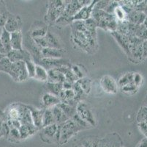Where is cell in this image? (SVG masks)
I'll return each mask as SVG.
<instances>
[{
	"mask_svg": "<svg viewBox=\"0 0 147 147\" xmlns=\"http://www.w3.org/2000/svg\"><path fill=\"white\" fill-rule=\"evenodd\" d=\"M92 1H84V0H73L68 1L65 8L62 14L57 20L54 25L59 27H65L67 24L73 22V17L83 7L89 5Z\"/></svg>",
	"mask_w": 147,
	"mask_h": 147,
	"instance_id": "cell-1",
	"label": "cell"
},
{
	"mask_svg": "<svg viewBox=\"0 0 147 147\" xmlns=\"http://www.w3.org/2000/svg\"><path fill=\"white\" fill-rule=\"evenodd\" d=\"M92 18L96 21L97 27L102 28L104 30L110 31L111 32L117 31L118 21L113 14L108 13L102 10L93 9Z\"/></svg>",
	"mask_w": 147,
	"mask_h": 147,
	"instance_id": "cell-2",
	"label": "cell"
},
{
	"mask_svg": "<svg viewBox=\"0 0 147 147\" xmlns=\"http://www.w3.org/2000/svg\"><path fill=\"white\" fill-rule=\"evenodd\" d=\"M67 1L54 0L48 3L47 11L45 16V21L49 26L54 25L57 20L63 13L67 5Z\"/></svg>",
	"mask_w": 147,
	"mask_h": 147,
	"instance_id": "cell-3",
	"label": "cell"
},
{
	"mask_svg": "<svg viewBox=\"0 0 147 147\" xmlns=\"http://www.w3.org/2000/svg\"><path fill=\"white\" fill-rule=\"evenodd\" d=\"M81 129L72 118L60 124V137L59 144L63 145L67 144L73 136L76 135Z\"/></svg>",
	"mask_w": 147,
	"mask_h": 147,
	"instance_id": "cell-4",
	"label": "cell"
},
{
	"mask_svg": "<svg viewBox=\"0 0 147 147\" xmlns=\"http://www.w3.org/2000/svg\"><path fill=\"white\" fill-rule=\"evenodd\" d=\"M40 139L48 144H59L60 137V124H53L42 127L40 133Z\"/></svg>",
	"mask_w": 147,
	"mask_h": 147,
	"instance_id": "cell-5",
	"label": "cell"
},
{
	"mask_svg": "<svg viewBox=\"0 0 147 147\" xmlns=\"http://www.w3.org/2000/svg\"><path fill=\"white\" fill-rule=\"evenodd\" d=\"M129 40V50L128 59L133 63H140L143 60V42L144 40L136 36H128Z\"/></svg>",
	"mask_w": 147,
	"mask_h": 147,
	"instance_id": "cell-6",
	"label": "cell"
},
{
	"mask_svg": "<svg viewBox=\"0 0 147 147\" xmlns=\"http://www.w3.org/2000/svg\"><path fill=\"white\" fill-rule=\"evenodd\" d=\"M36 45L38 46L40 48H57V49H63L61 45V40L55 34H53L49 30L47 33L45 34L44 37L32 39Z\"/></svg>",
	"mask_w": 147,
	"mask_h": 147,
	"instance_id": "cell-7",
	"label": "cell"
},
{
	"mask_svg": "<svg viewBox=\"0 0 147 147\" xmlns=\"http://www.w3.org/2000/svg\"><path fill=\"white\" fill-rule=\"evenodd\" d=\"M77 115L89 124L91 126H95L97 124L94 112L86 102H79L76 107Z\"/></svg>",
	"mask_w": 147,
	"mask_h": 147,
	"instance_id": "cell-8",
	"label": "cell"
},
{
	"mask_svg": "<svg viewBox=\"0 0 147 147\" xmlns=\"http://www.w3.org/2000/svg\"><path fill=\"white\" fill-rule=\"evenodd\" d=\"M8 75L11 77L13 80L19 83L29 79L25 62L20 61L13 63L11 69Z\"/></svg>",
	"mask_w": 147,
	"mask_h": 147,
	"instance_id": "cell-9",
	"label": "cell"
},
{
	"mask_svg": "<svg viewBox=\"0 0 147 147\" xmlns=\"http://www.w3.org/2000/svg\"><path fill=\"white\" fill-rule=\"evenodd\" d=\"M37 64L42 66L47 71L51 69H54V68H58L61 66H70L69 62L67 60L62 58H41L37 62Z\"/></svg>",
	"mask_w": 147,
	"mask_h": 147,
	"instance_id": "cell-10",
	"label": "cell"
},
{
	"mask_svg": "<svg viewBox=\"0 0 147 147\" xmlns=\"http://www.w3.org/2000/svg\"><path fill=\"white\" fill-rule=\"evenodd\" d=\"M100 87L103 91L109 94H116L118 91V84L112 77L105 75L100 80Z\"/></svg>",
	"mask_w": 147,
	"mask_h": 147,
	"instance_id": "cell-11",
	"label": "cell"
},
{
	"mask_svg": "<svg viewBox=\"0 0 147 147\" xmlns=\"http://www.w3.org/2000/svg\"><path fill=\"white\" fill-rule=\"evenodd\" d=\"M22 26L23 22L21 17L18 15L10 13L6 24L4 27V29L10 33H13L18 31H21Z\"/></svg>",
	"mask_w": 147,
	"mask_h": 147,
	"instance_id": "cell-12",
	"label": "cell"
},
{
	"mask_svg": "<svg viewBox=\"0 0 147 147\" xmlns=\"http://www.w3.org/2000/svg\"><path fill=\"white\" fill-rule=\"evenodd\" d=\"M6 57L12 63H16V62L20 61L26 62L27 60H32L30 52L24 49H21V50L12 49L10 52L7 54Z\"/></svg>",
	"mask_w": 147,
	"mask_h": 147,
	"instance_id": "cell-13",
	"label": "cell"
},
{
	"mask_svg": "<svg viewBox=\"0 0 147 147\" xmlns=\"http://www.w3.org/2000/svg\"><path fill=\"white\" fill-rule=\"evenodd\" d=\"M48 31H49V29H48L47 24L37 21L32 24L29 32V34L31 38H38L44 37Z\"/></svg>",
	"mask_w": 147,
	"mask_h": 147,
	"instance_id": "cell-14",
	"label": "cell"
},
{
	"mask_svg": "<svg viewBox=\"0 0 147 147\" xmlns=\"http://www.w3.org/2000/svg\"><path fill=\"white\" fill-rule=\"evenodd\" d=\"M97 1L94 0V1H92V2L89 5L83 7L81 10L78 12V13L73 17V21H85L89 19V18H90L92 17V11H93V9H94V7L95 4L97 3Z\"/></svg>",
	"mask_w": 147,
	"mask_h": 147,
	"instance_id": "cell-15",
	"label": "cell"
},
{
	"mask_svg": "<svg viewBox=\"0 0 147 147\" xmlns=\"http://www.w3.org/2000/svg\"><path fill=\"white\" fill-rule=\"evenodd\" d=\"M65 53L64 49L57 48H43L41 49V58H57L59 59L63 57Z\"/></svg>",
	"mask_w": 147,
	"mask_h": 147,
	"instance_id": "cell-16",
	"label": "cell"
},
{
	"mask_svg": "<svg viewBox=\"0 0 147 147\" xmlns=\"http://www.w3.org/2000/svg\"><path fill=\"white\" fill-rule=\"evenodd\" d=\"M28 107L30 110L33 124L37 128L38 130L41 129L42 128V116H43L44 109L35 108L29 105H28Z\"/></svg>",
	"mask_w": 147,
	"mask_h": 147,
	"instance_id": "cell-17",
	"label": "cell"
},
{
	"mask_svg": "<svg viewBox=\"0 0 147 147\" xmlns=\"http://www.w3.org/2000/svg\"><path fill=\"white\" fill-rule=\"evenodd\" d=\"M146 16V15L143 12L133 10L127 14V21L135 25H141L144 24Z\"/></svg>",
	"mask_w": 147,
	"mask_h": 147,
	"instance_id": "cell-18",
	"label": "cell"
},
{
	"mask_svg": "<svg viewBox=\"0 0 147 147\" xmlns=\"http://www.w3.org/2000/svg\"><path fill=\"white\" fill-rule=\"evenodd\" d=\"M119 142H121L120 137L116 133H113L111 135L104 137L100 141L98 147H120L121 146H119Z\"/></svg>",
	"mask_w": 147,
	"mask_h": 147,
	"instance_id": "cell-19",
	"label": "cell"
},
{
	"mask_svg": "<svg viewBox=\"0 0 147 147\" xmlns=\"http://www.w3.org/2000/svg\"><path fill=\"white\" fill-rule=\"evenodd\" d=\"M41 102H42L43 107H45L44 109L51 108V107L57 106L61 102L58 96L49 94V93H45L42 95Z\"/></svg>",
	"mask_w": 147,
	"mask_h": 147,
	"instance_id": "cell-20",
	"label": "cell"
},
{
	"mask_svg": "<svg viewBox=\"0 0 147 147\" xmlns=\"http://www.w3.org/2000/svg\"><path fill=\"white\" fill-rule=\"evenodd\" d=\"M113 38H115V40H117V43L119 44V45L121 47L124 52L127 54V55H128L129 54V37L125 35H121L119 32H117V31H114V32H111Z\"/></svg>",
	"mask_w": 147,
	"mask_h": 147,
	"instance_id": "cell-21",
	"label": "cell"
},
{
	"mask_svg": "<svg viewBox=\"0 0 147 147\" xmlns=\"http://www.w3.org/2000/svg\"><path fill=\"white\" fill-rule=\"evenodd\" d=\"M10 44L12 49L21 50L23 49V36L21 31L10 33Z\"/></svg>",
	"mask_w": 147,
	"mask_h": 147,
	"instance_id": "cell-22",
	"label": "cell"
},
{
	"mask_svg": "<svg viewBox=\"0 0 147 147\" xmlns=\"http://www.w3.org/2000/svg\"><path fill=\"white\" fill-rule=\"evenodd\" d=\"M65 80V77L62 73L57 68L48 71V81L53 83H63Z\"/></svg>",
	"mask_w": 147,
	"mask_h": 147,
	"instance_id": "cell-23",
	"label": "cell"
},
{
	"mask_svg": "<svg viewBox=\"0 0 147 147\" xmlns=\"http://www.w3.org/2000/svg\"><path fill=\"white\" fill-rule=\"evenodd\" d=\"M38 129L37 128L34 126V124L32 125H21V127L18 129L19 131L20 136H21V139H26L31 135H34Z\"/></svg>",
	"mask_w": 147,
	"mask_h": 147,
	"instance_id": "cell-24",
	"label": "cell"
},
{
	"mask_svg": "<svg viewBox=\"0 0 147 147\" xmlns=\"http://www.w3.org/2000/svg\"><path fill=\"white\" fill-rule=\"evenodd\" d=\"M45 88L47 91V93L57 96L58 97L64 90L62 83H49V82H47L45 84Z\"/></svg>",
	"mask_w": 147,
	"mask_h": 147,
	"instance_id": "cell-25",
	"label": "cell"
},
{
	"mask_svg": "<svg viewBox=\"0 0 147 147\" xmlns=\"http://www.w3.org/2000/svg\"><path fill=\"white\" fill-rule=\"evenodd\" d=\"M51 109L52 113H53L54 119H55L56 124H62L66 121H67V120L70 119L62 112V110L60 109V107H59L58 105L54 106V107H51Z\"/></svg>",
	"mask_w": 147,
	"mask_h": 147,
	"instance_id": "cell-26",
	"label": "cell"
},
{
	"mask_svg": "<svg viewBox=\"0 0 147 147\" xmlns=\"http://www.w3.org/2000/svg\"><path fill=\"white\" fill-rule=\"evenodd\" d=\"M0 41L3 45L7 55L9 52L12 50L11 44H10V33L5 30L4 28L3 30H2V35H1V37H0Z\"/></svg>",
	"mask_w": 147,
	"mask_h": 147,
	"instance_id": "cell-27",
	"label": "cell"
},
{
	"mask_svg": "<svg viewBox=\"0 0 147 147\" xmlns=\"http://www.w3.org/2000/svg\"><path fill=\"white\" fill-rule=\"evenodd\" d=\"M53 124H56V122L53 113H52L51 109H44L43 116H42V127Z\"/></svg>",
	"mask_w": 147,
	"mask_h": 147,
	"instance_id": "cell-28",
	"label": "cell"
},
{
	"mask_svg": "<svg viewBox=\"0 0 147 147\" xmlns=\"http://www.w3.org/2000/svg\"><path fill=\"white\" fill-rule=\"evenodd\" d=\"M34 79L41 82L48 81V71L40 65L36 64Z\"/></svg>",
	"mask_w": 147,
	"mask_h": 147,
	"instance_id": "cell-29",
	"label": "cell"
},
{
	"mask_svg": "<svg viewBox=\"0 0 147 147\" xmlns=\"http://www.w3.org/2000/svg\"><path fill=\"white\" fill-rule=\"evenodd\" d=\"M58 106L69 118H71L76 113V107H73V106L68 105V104L61 102L60 104H59Z\"/></svg>",
	"mask_w": 147,
	"mask_h": 147,
	"instance_id": "cell-30",
	"label": "cell"
},
{
	"mask_svg": "<svg viewBox=\"0 0 147 147\" xmlns=\"http://www.w3.org/2000/svg\"><path fill=\"white\" fill-rule=\"evenodd\" d=\"M76 83H78L80 87L82 88L84 94H88L90 93L91 88H92V81L90 80V79L86 77L81 78L76 81Z\"/></svg>",
	"mask_w": 147,
	"mask_h": 147,
	"instance_id": "cell-31",
	"label": "cell"
},
{
	"mask_svg": "<svg viewBox=\"0 0 147 147\" xmlns=\"http://www.w3.org/2000/svg\"><path fill=\"white\" fill-rule=\"evenodd\" d=\"M133 75H134V73L133 72H128L122 75L119 79L118 83H117L118 85L121 88L130 83H133Z\"/></svg>",
	"mask_w": 147,
	"mask_h": 147,
	"instance_id": "cell-32",
	"label": "cell"
},
{
	"mask_svg": "<svg viewBox=\"0 0 147 147\" xmlns=\"http://www.w3.org/2000/svg\"><path fill=\"white\" fill-rule=\"evenodd\" d=\"M135 36L144 41L147 40V29L144 24L137 25L135 32Z\"/></svg>",
	"mask_w": 147,
	"mask_h": 147,
	"instance_id": "cell-33",
	"label": "cell"
},
{
	"mask_svg": "<svg viewBox=\"0 0 147 147\" xmlns=\"http://www.w3.org/2000/svg\"><path fill=\"white\" fill-rule=\"evenodd\" d=\"M113 15L114 16L115 18L117 19V21H127V13H125V10H123V8L120 5H118L117 8H115Z\"/></svg>",
	"mask_w": 147,
	"mask_h": 147,
	"instance_id": "cell-34",
	"label": "cell"
},
{
	"mask_svg": "<svg viewBox=\"0 0 147 147\" xmlns=\"http://www.w3.org/2000/svg\"><path fill=\"white\" fill-rule=\"evenodd\" d=\"M12 65H13V63L10 62V60L5 56L0 60V71L5 72L8 75L11 69Z\"/></svg>",
	"mask_w": 147,
	"mask_h": 147,
	"instance_id": "cell-35",
	"label": "cell"
},
{
	"mask_svg": "<svg viewBox=\"0 0 147 147\" xmlns=\"http://www.w3.org/2000/svg\"><path fill=\"white\" fill-rule=\"evenodd\" d=\"M100 141V139L95 137H86V139H84L81 142V144L84 146V147H98Z\"/></svg>",
	"mask_w": 147,
	"mask_h": 147,
	"instance_id": "cell-36",
	"label": "cell"
},
{
	"mask_svg": "<svg viewBox=\"0 0 147 147\" xmlns=\"http://www.w3.org/2000/svg\"><path fill=\"white\" fill-rule=\"evenodd\" d=\"M26 64V70H27L28 76L29 78H34L35 75V68H36V63H34L33 60H29L25 62Z\"/></svg>",
	"mask_w": 147,
	"mask_h": 147,
	"instance_id": "cell-37",
	"label": "cell"
},
{
	"mask_svg": "<svg viewBox=\"0 0 147 147\" xmlns=\"http://www.w3.org/2000/svg\"><path fill=\"white\" fill-rule=\"evenodd\" d=\"M71 118L74 121L75 123H76V125L79 127V129H81V130H83V129H88V128H89L91 126L89 124L86 123V121H84V120L81 119V118L77 115V113H76V114H75Z\"/></svg>",
	"mask_w": 147,
	"mask_h": 147,
	"instance_id": "cell-38",
	"label": "cell"
},
{
	"mask_svg": "<svg viewBox=\"0 0 147 147\" xmlns=\"http://www.w3.org/2000/svg\"><path fill=\"white\" fill-rule=\"evenodd\" d=\"M7 139L10 140L12 142L18 143V141H21V136H20L19 131L18 129L16 128H10V133L7 137Z\"/></svg>",
	"mask_w": 147,
	"mask_h": 147,
	"instance_id": "cell-39",
	"label": "cell"
},
{
	"mask_svg": "<svg viewBox=\"0 0 147 147\" xmlns=\"http://www.w3.org/2000/svg\"><path fill=\"white\" fill-rule=\"evenodd\" d=\"M147 120V105H144L140 108L137 115V121L138 123Z\"/></svg>",
	"mask_w": 147,
	"mask_h": 147,
	"instance_id": "cell-40",
	"label": "cell"
},
{
	"mask_svg": "<svg viewBox=\"0 0 147 147\" xmlns=\"http://www.w3.org/2000/svg\"><path fill=\"white\" fill-rule=\"evenodd\" d=\"M121 91L122 92L125 93V94H134L137 91L138 87L136 85H135L133 83H130V84H128L127 85L124 86V87H121Z\"/></svg>",
	"mask_w": 147,
	"mask_h": 147,
	"instance_id": "cell-41",
	"label": "cell"
},
{
	"mask_svg": "<svg viewBox=\"0 0 147 147\" xmlns=\"http://www.w3.org/2000/svg\"><path fill=\"white\" fill-rule=\"evenodd\" d=\"M10 12L7 10L5 12L0 13V28H4L5 24L7 22V20L8 18V16L10 15Z\"/></svg>",
	"mask_w": 147,
	"mask_h": 147,
	"instance_id": "cell-42",
	"label": "cell"
},
{
	"mask_svg": "<svg viewBox=\"0 0 147 147\" xmlns=\"http://www.w3.org/2000/svg\"><path fill=\"white\" fill-rule=\"evenodd\" d=\"M71 69L73 71V72L75 74V75L76 76V77L78 78V79L84 77L82 68H80L79 66H73L71 67Z\"/></svg>",
	"mask_w": 147,
	"mask_h": 147,
	"instance_id": "cell-43",
	"label": "cell"
},
{
	"mask_svg": "<svg viewBox=\"0 0 147 147\" xmlns=\"http://www.w3.org/2000/svg\"><path fill=\"white\" fill-rule=\"evenodd\" d=\"M143 77L141 74L139 73H134L133 75V84L137 86L138 88L142 84Z\"/></svg>",
	"mask_w": 147,
	"mask_h": 147,
	"instance_id": "cell-44",
	"label": "cell"
},
{
	"mask_svg": "<svg viewBox=\"0 0 147 147\" xmlns=\"http://www.w3.org/2000/svg\"><path fill=\"white\" fill-rule=\"evenodd\" d=\"M138 127L141 133L146 135L147 134V120L145 121H142L138 123Z\"/></svg>",
	"mask_w": 147,
	"mask_h": 147,
	"instance_id": "cell-45",
	"label": "cell"
},
{
	"mask_svg": "<svg viewBox=\"0 0 147 147\" xmlns=\"http://www.w3.org/2000/svg\"><path fill=\"white\" fill-rule=\"evenodd\" d=\"M143 57H147V40L143 42Z\"/></svg>",
	"mask_w": 147,
	"mask_h": 147,
	"instance_id": "cell-46",
	"label": "cell"
},
{
	"mask_svg": "<svg viewBox=\"0 0 147 147\" xmlns=\"http://www.w3.org/2000/svg\"><path fill=\"white\" fill-rule=\"evenodd\" d=\"M136 147H147V137H144Z\"/></svg>",
	"mask_w": 147,
	"mask_h": 147,
	"instance_id": "cell-47",
	"label": "cell"
},
{
	"mask_svg": "<svg viewBox=\"0 0 147 147\" xmlns=\"http://www.w3.org/2000/svg\"><path fill=\"white\" fill-rule=\"evenodd\" d=\"M7 7L3 1H0V13L7 11Z\"/></svg>",
	"mask_w": 147,
	"mask_h": 147,
	"instance_id": "cell-48",
	"label": "cell"
},
{
	"mask_svg": "<svg viewBox=\"0 0 147 147\" xmlns=\"http://www.w3.org/2000/svg\"><path fill=\"white\" fill-rule=\"evenodd\" d=\"M0 54H2V55H6V52H5V48H4L3 45H2V44L1 41H0Z\"/></svg>",
	"mask_w": 147,
	"mask_h": 147,
	"instance_id": "cell-49",
	"label": "cell"
},
{
	"mask_svg": "<svg viewBox=\"0 0 147 147\" xmlns=\"http://www.w3.org/2000/svg\"><path fill=\"white\" fill-rule=\"evenodd\" d=\"M144 24V26H145V27L147 29V16H146V18L145 21H144V24Z\"/></svg>",
	"mask_w": 147,
	"mask_h": 147,
	"instance_id": "cell-50",
	"label": "cell"
},
{
	"mask_svg": "<svg viewBox=\"0 0 147 147\" xmlns=\"http://www.w3.org/2000/svg\"><path fill=\"white\" fill-rule=\"evenodd\" d=\"M75 147H84V146L81 144H78V145H76Z\"/></svg>",
	"mask_w": 147,
	"mask_h": 147,
	"instance_id": "cell-51",
	"label": "cell"
},
{
	"mask_svg": "<svg viewBox=\"0 0 147 147\" xmlns=\"http://www.w3.org/2000/svg\"><path fill=\"white\" fill-rule=\"evenodd\" d=\"M2 30H3V28H0V37H1V35H2Z\"/></svg>",
	"mask_w": 147,
	"mask_h": 147,
	"instance_id": "cell-52",
	"label": "cell"
},
{
	"mask_svg": "<svg viewBox=\"0 0 147 147\" xmlns=\"http://www.w3.org/2000/svg\"><path fill=\"white\" fill-rule=\"evenodd\" d=\"M2 137V135H1V133H0V137Z\"/></svg>",
	"mask_w": 147,
	"mask_h": 147,
	"instance_id": "cell-53",
	"label": "cell"
},
{
	"mask_svg": "<svg viewBox=\"0 0 147 147\" xmlns=\"http://www.w3.org/2000/svg\"><path fill=\"white\" fill-rule=\"evenodd\" d=\"M145 136H146V137H147V134H146V135H145Z\"/></svg>",
	"mask_w": 147,
	"mask_h": 147,
	"instance_id": "cell-54",
	"label": "cell"
},
{
	"mask_svg": "<svg viewBox=\"0 0 147 147\" xmlns=\"http://www.w3.org/2000/svg\"><path fill=\"white\" fill-rule=\"evenodd\" d=\"M120 147H124V146H120Z\"/></svg>",
	"mask_w": 147,
	"mask_h": 147,
	"instance_id": "cell-55",
	"label": "cell"
}]
</instances>
